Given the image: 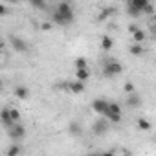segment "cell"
<instances>
[{
	"label": "cell",
	"mask_w": 156,
	"mask_h": 156,
	"mask_svg": "<svg viewBox=\"0 0 156 156\" xmlns=\"http://www.w3.org/2000/svg\"><path fill=\"white\" fill-rule=\"evenodd\" d=\"M75 15H73V8L70 6V0H62L59 2V6L53 11V22L59 26H68L70 22H73Z\"/></svg>",
	"instance_id": "1"
},
{
	"label": "cell",
	"mask_w": 156,
	"mask_h": 156,
	"mask_svg": "<svg viewBox=\"0 0 156 156\" xmlns=\"http://www.w3.org/2000/svg\"><path fill=\"white\" fill-rule=\"evenodd\" d=\"M149 4V0H127V13L130 17H140Z\"/></svg>",
	"instance_id": "2"
},
{
	"label": "cell",
	"mask_w": 156,
	"mask_h": 156,
	"mask_svg": "<svg viewBox=\"0 0 156 156\" xmlns=\"http://www.w3.org/2000/svg\"><path fill=\"white\" fill-rule=\"evenodd\" d=\"M121 72H123V66H121L118 61H108V62L103 66L105 77H116V75H119Z\"/></svg>",
	"instance_id": "3"
},
{
	"label": "cell",
	"mask_w": 156,
	"mask_h": 156,
	"mask_svg": "<svg viewBox=\"0 0 156 156\" xmlns=\"http://www.w3.org/2000/svg\"><path fill=\"white\" fill-rule=\"evenodd\" d=\"M92 108L99 116H107V112L110 110V101H107L105 98H98V99L92 101Z\"/></svg>",
	"instance_id": "4"
},
{
	"label": "cell",
	"mask_w": 156,
	"mask_h": 156,
	"mask_svg": "<svg viewBox=\"0 0 156 156\" xmlns=\"http://www.w3.org/2000/svg\"><path fill=\"white\" fill-rule=\"evenodd\" d=\"M110 123H121V107L118 103H110V110L105 116Z\"/></svg>",
	"instance_id": "5"
},
{
	"label": "cell",
	"mask_w": 156,
	"mask_h": 156,
	"mask_svg": "<svg viewBox=\"0 0 156 156\" xmlns=\"http://www.w3.org/2000/svg\"><path fill=\"white\" fill-rule=\"evenodd\" d=\"M8 134H9V138H11L13 141H20V140H24V136H26V129H24L20 123H15L13 127L8 129Z\"/></svg>",
	"instance_id": "6"
},
{
	"label": "cell",
	"mask_w": 156,
	"mask_h": 156,
	"mask_svg": "<svg viewBox=\"0 0 156 156\" xmlns=\"http://www.w3.org/2000/svg\"><path fill=\"white\" fill-rule=\"evenodd\" d=\"M62 87H64L68 92H72V94H83V92H85V81H79V79L70 81V83H64Z\"/></svg>",
	"instance_id": "7"
},
{
	"label": "cell",
	"mask_w": 156,
	"mask_h": 156,
	"mask_svg": "<svg viewBox=\"0 0 156 156\" xmlns=\"http://www.w3.org/2000/svg\"><path fill=\"white\" fill-rule=\"evenodd\" d=\"M9 42H11V46H13V50L17 51V53H26L28 50H30V46L26 44V41L24 39H20V37H11L9 39Z\"/></svg>",
	"instance_id": "8"
},
{
	"label": "cell",
	"mask_w": 156,
	"mask_h": 156,
	"mask_svg": "<svg viewBox=\"0 0 156 156\" xmlns=\"http://www.w3.org/2000/svg\"><path fill=\"white\" fill-rule=\"evenodd\" d=\"M108 119L103 116L101 119H98L96 123H94V127H92V130H94V134H98V136H103V134H107V130H108Z\"/></svg>",
	"instance_id": "9"
},
{
	"label": "cell",
	"mask_w": 156,
	"mask_h": 156,
	"mask_svg": "<svg viewBox=\"0 0 156 156\" xmlns=\"http://www.w3.org/2000/svg\"><path fill=\"white\" fill-rule=\"evenodd\" d=\"M0 116H2V123H4V127H8V129H9V127H13V125L17 123V121L13 119V116H11V110H9V108H4Z\"/></svg>",
	"instance_id": "10"
},
{
	"label": "cell",
	"mask_w": 156,
	"mask_h": 156,
	"mask_svg": "<svg viewBox=\"0 0 156 156\" xmlns=\"http://www.w3.org/2000/svg\"><path fill=\"white\" fill-rule=\"evenodd\" d=\"M13 94H15V98H17V99H22V101H24V99H28V98H30V88H26V87H22V85H20V87H15Z\"/></svg>",
	"instance_id": "11"
},
{
	"label": "cell",
	"mask_w": 156,
	"mask_h": 156,
	"mask_svg": "<svg viewBox=\"0 0 156 156\" xmlns=\"http://www.w3.org/2000/svg\"><path fill=\"white\" fill-rule=\"evenodd\" d=\"M75 79L88 81L90 79V68H75Z\"/></svg>",
	"instance_id": "12"
},
{
	"label": "cell",
	"mask_w": 156,
	"mask_h": 156,
	"mask_svg": "<svg viewBox=\"0 0 156 156\" xmlns=\"http://www.w3.org/2000/svg\"><path fill=\"white\" fill-rule=\"evenodd\" d=\"M99 46H101V50L103 51H110L112 50V46H114V41L110 39V37H101V42H99Z\"/></svg>",
	"instance_id": "13"
},
{
	"label": "cell",
	"mask_w": 156,
	"mask_h": 156,
	"mask_svg": "<svg viewBox=\"0 0 156 156\" xmlns=\"http://www.w3.org/2000/svg\"><path fill=\"white\" fill-rule=\"evenodd\" d=\"M136 125H138V129H140V130H151V129H152V123H151L147 118H138Z\"/></svg>",
	"instance_id": "14"
},
{
	"label": "cell",
	"mask_w": 156,
	"mask_h": 156,
	"mask_svg": "<svg viewBox=\"0 0 156 156\" xmlns=\"http://www.w3.org/2000/svg\"><path fill=\"white\" fill-rule=\"evenodd\" d=\"M130 53H132V55H136V57H141V55L145 53V48H143L140 42H134V44L130 46Z\"/></svg>",
	"instance_id": "15"
},
{
	"label": "cell",
	"mask_w": 156,
	"mask_h": 156,
	"mask_svg": "<svg viewBox=\"0 0 156 156\" xmlns=\"http://www.w3.org/2000/svg\"><path fill=\"white\" fill-rule=\"evenodd\" d=\"M127 105L130 107V108H136L138 105H140V98L132 92V94H129V98H127Z\"/></svg>",
	"instance_id": "16"
},
{
	"label": "cell",
	"mask_w": 156,
	"mask_h": 156,
	"mask_svg": "<svg viewBox=\"0 0 156 156\" xmlns=\"http://www.w3.org/2000/svg\"><path fill=\"white\" fill-rule=\"evenodd\" d=\"M68 130H70V134H72V136H81V132H83V130H81V127H79V123H75V121H72V123H70V129H68Z\"/></svg>",
	"instance_id": "17"
},
{
	"label": "cell",
	"mask_w": 156,
	"mask_h": 156,
	"mask_svg": "<svg viewBox=\"0 0 156 156\" xmlns=\"http://www.w3.org/2000/svg\"><path fill=\"white\" fill-rule=\"evenodd\" d=\"M20 152H22V149H20L17 143H13V145H11L8 151H6V156H19Z\"/></svg>",
	"instance_id": "18"
},
{
	"label": "cell",
	"mask_w": 156,
	"mask_h": 156,
	"mask_svg": "<svg viewBox=\"0 0 156 156\" xmlns=\"http://www.w3.org/2000/svg\"><path fill=\"white\" fill-rule=\"evenodd\" d=\"M28 2H30V6L35 8V9H44L48 0H28Z\"/></svg>",
	"instance_id": "19"
},
{
	"label": "cell",
	"mask_w": 156,
	"mask_h": 156,
	"mask_svg": "<svg viewBox=\"0 0 156 156\" xmlns=\"http://www.w3.org/2000/svg\"><path fill=\"white\" fill-rule=\"evenodd\" d=\"M73 68H88V61L85 57H77L73 61Z\"/></svg>",
	"instance_id": "20"
},
{
	"label": "cell",
	"mask_w": 156,
	"mask_h": 156,
	"mask_svg": "<svg viewBox=\"0 0 156 156\" xmlns=\"http://www.w3.org/2000/svg\"><path fill=\"white\" fill-rule=\"evenodd\" d=\"M145 39H147V37H145V31H141V30H138V31L132 33V41H134V42H140V44H141Z\"/></svg>",
	"instance_id": "21"
},
{
	"label": "cell",
	"mask_w": 156,
	"mask_h": 156,
	"mask_svg": "<svg viewBox=\"0 0 156 156\" xmlns=\"http://www.w3.org/2000/svg\"><path fill=\"white\" fill-rule=\"evenodd\" d=\"M112 11H114V9H112V8H107V9H105V11H101V13H99V15H98V20H105V19H108V17H110V15H112Z\"/></svg>",
	"instance_id": "22"
},
{
	"label": "cell",
	"mask_w": 156,
	"mask_h": 156,
	"mask_svg": "<svg viewBox=\"0 0 156 156\" xmlns=\"http://www.w3.org/2000/svg\"><path fill=\"white\" fill-rule=\"evenodd\" d=\"M123 88H125V92H127V94H132V92H134V90H136V88H134V85H132V83H130V81H127V83H125V87H123Z\"/></svg>",
	"instance_id": "23"
},
{
	"label": "cell",
	"mask_w": 156,
	"mask_h": 156,
	"mask_svg": "<svg viewBox=\"0 0 156 156\" xmlns=\"http://www.w3.org/2000/svg\"><path fill=\"white\" fill-rule=\"evenodd\" d=\"M143 13H149V15H152V13H154V6H152V4L149 2V4L145 6V9H143Z\"/></svg>",
	"instance_id": "24"
},
{
	"label": "cell",
	"mask_w": 156,
	"mask_h": 156,
	"mask_svg": "<svg viewBox=\"0 0 156 156\" xmlns=\"http://www.w3.org/2000/svg\"><path fill=\"white\" fill-rule=\"evenodd\" d=\"M9 110H11V116H13V119L19 123V119H20V114H19V110H17V108H9Z\"/></svg>",
	"instance_id": "25"
},
{
	"label": "cell",
	"mask_w": 156,
	"mask_h": 156,
	"mask_svg": "<svg viewBox=\"0 0 156 156\" xmlns=\"http://www.w3.org/2000/svg\"><path fill=\"white\" fill-rule=\"evenodd\" d=\"M138 30H140V28H138L136 24H129V33H130V35H132L134 31H138Z\"/></svg>",
	"instance_id": "26"
},
{
	"label": "cell",
	"mask_w": 156,
	"mask_h": 156,
	"mask_svg": "<svg viewBox=\"0 0 156 156\" xmlns=\"http://www.w3.org/2000/svg\"><path fill=\"white\" fill-rule=\"evenodd\" d=\"M0 15H2V17H6V15H8V8H6V6L0 8Z\"/></svg>",
	"instance_id": "27"
},
{
	"label": "cell",
	"mask_w": 156,
	"mask_h": 156,
	"mask_svg": "<svg viewBox=\"0 0 156 156\" xmlns=\"http://www.w3.org/2000/svg\"><path fill=\"white\" fill-rule=\"evenodd\" d=\"M41 28H42V30H51V24H50V22H44Z\"/></svg>",
	"instance_id": "28"
},
{
	"label": "cell",
	"mask_w": 156,
	"mask_h": 156,
	"mask_svg": "<svg viewBox=\"0 0 156 156\" xmlns=\"http://www.w3.org/2000/svg\"><path fill=\"white\" fill-rule=\"evenodd\" d=\"M152 24H154V30H156V15H154V19H152Z\"/></svg>",
	"instance_id": "29"
},
{
	"label": "cell",
	"mask_w": 156,
	"mask_h": 156,
	"mask_svg": "<svg viewBox=\"0 0 156 156\" xmlns=\"http://www.w3.org/2000/svg\"><path fill=\"white\" fill-rule=\"evenodd\" d=\"M154 41H156V31H154Z\"/></svg>",
	"instance_id": "30"
},
{
	"label": "cell",
	"mask_w": 156,
	"mask_h": 156,
	"mask_svg": "<svg viewBox=\"0 0 156 156\" xmlns=\"http://www.w3.org/2000/svg\"><path fill=\"white\" fill-rule=\"evenodd\" d=\"M13 2H20V0H13Z\"/></svg>",
	"instance_id": "31"
},
{
	"label": "cell",
	"mask_w": 156,
	"mask_h": 156,
	"mask_svg": "<svg viewBox=\"0 0 156 156\" xmlns=\"http://www.w3.org/2000/svg\"><path fill=\"white\" fill-rule=\"evenodd\" d=\"M4 2H9V0H4Z\"/></svg>",
	"instance_id": "32"
},
{
	"label": "cell",
	"mask_w": 156,
	"mask_h": 156,
	"mask_svg": "<svg viewBox=\"0 0 156 156\" xmlns=\"http://www.w3.org/2000/svg\"><path fill=\"white\" fill-rule=\"evenodd\" d=\"M48 2H51V0H48Z\"/></svg>",
	"instance_id": "33"
},
{
	"label": "cell",
	"mask_w": 156,
	"mask_h": 156,
	"mask_svg": "<svg viewBox=\"0 0 156 156\" xmlns=\"http://www.w3.org/2000/svg\"><path fill=\"white\" fill-rule=\"evenodd\" d=\"M154 62H156V59H154Z\"/></svg>",
	"instance_id": "34"
}]
</instances>
